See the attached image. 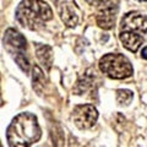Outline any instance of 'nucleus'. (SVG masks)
<instances>
[{
  "label": "nucleus",
  "instance_id": "obj_1",
  "mask_svg": "<svg viewBox=\"0 0 147 147\" xmlns=\"http://www.w3.org/2000/svg\"><path fill=\"white\" fill-rule=\"evenodd\" d=\"M42 130L37 117L31 113L16 115L6 130V139L10 146H31L38 142Z\"/></svg>",
  "mask_w": 147,
  "mask_h": 147
},
{
  "label": "nucleus",
  "instance_id": "obj_2",
  "mask_svg": "<svg viewBox=\"0 0 147 147\" xmlns=\"http://www.w3.org/2000/svg\"><path fill=\"white\" fill-rule=\"evenodd\" d=\"M16 20L28 30L37 31L53 18V11L42 0H22L15 11Z\"/></svg>",
  "mask_w": 147,
  "mask_h": 147
},
{
  "label": "nucleus",
  "instance_id": "obj_3",
  "mask_svg": "<svg viewBox=\"0 0 147 147\" xmlns=\"http://www.w3.org/2000/svg\"><path fill=\"white\" fill-rule=\"evenodd\" d=\"M99 69L105 76L114 80H124L132 75V65L123 54L109 53L99 59Z\"/></svg>",
  "mask_w": 147,
  "mask_h": 147
},
{
  "label": "nucleus",
  "instance_id": "obj_4",
  "mask_svg": "<svg viewBox=\"0 0 147 147\" xmlns=\"http://www.w3.org/2000/svg\"><path fill=\"white\" fill-rule=\"evenodd\" d=\"M3 44L5 50L13 58L17 65L24 72H28L30 61L26 55V39L20 32L13 28H9L4 33Z\"/></svg>",
  "mask_w": 147,
  "mask_h": 147
},
{
  "label": "nucleus",
  "instance_id": "obj_5",
  "mask_svg": "<svg viewBox=\"0 0 147 147\" xmlns=\"http://www.w3.org/2000/svg\"><path fill=\"white\" fill-rule=\"evenodd\" d=\"M72 119L80 130L91 129L98 119V112L92 104L76 105L72 110Z\"/></svg>",
  "mask_w": 147,
  "mask_h": 147
},
{
  "label": "nucleus",
  "instance_id": "obj_6",
  "mask_svg": "<svg viewBox=\"0 0 147 147\" xmlns=\"http://www.w3.org/2000/svg\"><path fill=\"white\" fill-rule=\"evenodd\" d=\"M98 12L96 16L97 25L103 30H110L114 27L115 18L118 13V5L114 0H103L98 6Z\"/></svg>",
  "mask_w": 147,
  "mask_h": 147
},
{
  "label": "nucleus",
  "instance_id": "obj_7",
  "mask_svg": "<svg viewBox=\"0 0 147 147\" xmlns=\"http://www.w3.org/2000/svg\"><path fill=\"white\" fill-rule=\"evenodd\" d=\"M120 27L123 31H134L139 33L147 32V16L140 12H127L121 18Z\"/></svg>",
  "mask_w": 147,
  "mask_h": 147
},
{
  "label": "nucleus",
  "instance_id": "obj_8",
  "mask_svg": "<svg viewBox=\"0 0 147 147\" xmlns=\"http://www.w3.org/2000/svg\"><path fill=\"white\" fill-rule=\"evenodd\" d=\"M57 7L59 11L63 22L67 27H75L79 21V13H77L76 4L67 0H55Z\"/></svg>",
  "mask_w": 147,
  "mask_h": 147
},
{
  "label": "nucleus",
  "instance_id": "obj_9",
  "mask_svg": "<svg viewBox=\"0 0 147 147\" xmlns=\"http://www.w3.org/2000/svg\"><path fill=\"white\" fill-rule=\"evenodd\" d=\"M119 39L129 52L136 53L144 43V37L134 31H123L119 34Z\"/></svg>",
  "mask_w": 147,
  "mask_h": 147
},
{
  "label": "nucleus",
  "instance_id": "obj_10",
  "mask_svg": "<svg viewBox=\"0 0 147 147\" xmlns=\"http://www.w3.org/2000/svg\"><path fill=\"white\" fill-rule=\"evenodd\" d=\"M36 55L38 58V60L40 61V64L47 69L50 70L53 64V50L52 47L45 44H36Z\"/></svg>",
  "mask_w": 147,
  "mask_h": 147
},
{
  "label": "nucleus",
  "instance_id": "obj_11",
  "mask_svg": "<svg viewBox=\"0 0 147 147\" xmlns=\"http://www.w3.org/2000/svg\"><path fill=\"white\" fill-rule=\"evenodd\" d=\"M92 72L91 70H88L86 74H84V76L81 77V79L77 81V85L75 87V93L76 94H82L84 92L87 91V88L88 87H91V85L93 84V79H94V75H92Z\"/></svg>",
  "mask_w": 147,
  "mask_h": 147
},
{
  "label": "nucleus",
  "instance_id": "obj_12",
  "mask_svg": "<svg viewBox=\"0 0 147 147\" xmlns=\"http://www.w3.org/2000/svg\"><path fill=\"white\" fill-rule=\"evenodd\" d=\"M44 86V76H43V72L42 70L34 65L33 66V88L40 93L42 92V87Z\"/></svg>",
  "mask_w": 147,
  "mask_h": 147
},
{
  "label": "nucleus",
  "instance_id": "obj_13",
  "mask_svg": "<svg viewBox=\"0 0 147 147\" xmlns=\"http://www.w3.org/2000/svg\"><path fill=\"white\" fill-rule=\"evenodd\" d=\"M132 97H134V94H132V92L130 90H118L117 91V102L119 104L127 105L131 102Z\"/></svg>",
  "mask_w": 147,
  "mask_h": 147
},
{
  "label": "nucleus",
  "instance_id": "obj_14",
  "mask_svg": "<svg viewBox=\"0 0 147 147\" xmlns=\"http://www.w3.org/2000/svg\"><path fill=\"white\" fill-rule=\"evenodd\" d=\"M90 5H96V6H99L100 4L103 3V0H86Z\"/></svg>",
  "mask_w": 147,
  "mask_h": 147
},
{
  "label": "nucleus",
  "instance_id": "obj_15",
  "mask_svg": "<svg viewBox=\"0 0 147 147\" xmlns=\"http://www.w3.org/2000/svg\"><path fill=\"white\" fill-rule=\"evenodd\" d=\"M141 57L144 58V59H146V60H147V47H145L144 49L141 50Z\"/></svg>",
  "mask_w": 147,
  "mask_h": 147
},
{
  "label": "nucleus",
  "instance_id": "obj_16",
  "mask_svg": "<svg viewBox=\"0 0 147 147\" xmlns=\"http://www.w3.org/2000/svg\"><path fill=\"white\" fill-rule=\"evenodd\" d=\"M137 1H140V3H145V1H147V0H137Z\"/></svg>",
  "mask_w": 147,
  "mask_h": 147
}]
</instances>
